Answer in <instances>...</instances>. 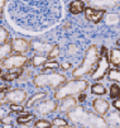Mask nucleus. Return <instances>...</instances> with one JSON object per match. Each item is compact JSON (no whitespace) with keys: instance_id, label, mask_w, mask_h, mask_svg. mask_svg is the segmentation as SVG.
Segmentation results:
<instances>
[{"instance_id":"1","label":"nucleus","mask_w":120,"mask_h":128,"mask_svg":"<svg viewBox=\"0 0 120 128\" xmlns=\"http://www.w3.org/2000/svg\"><path fill=\"white\" fill-rule=\"evenodd\" d=\"M68 119L71 123L76 126H82V127H108L106 120L102 118V116L96 114L95 112H90L85 109L81 105H76L73 109H71L67 113Z\"/></svg>"},{"instance_id":"2","label":"nucleus","mask_w":120,"mask_h":128,"mask_svg":"<svg viewBox=\"0 0 120 128\" xmlns=\"http://www.w3.org/2000/svg\"><path fill=\"white\" fill-rule=\"evenodd\" d=\"M99 56H100L99 48H97L95 44L90 46V47L87 48V51H86V54H85V58H83L82 64H81L76 70H73L72 78H73V79H81V78L85 76V75L91 74V72L94 71V68L96 67Z\"/></svg>"},{"instance_id":"3","label":"nucleus","mask_w":120,"mask_h":128,"mask_svg":"<svg viewBox=\"0 0 120 128\" xmlns=\"http://www.w3.org/2000/svg\"><path fill=\"white\" fill-rule=\"evenodd\" d=\"M87 88H89V82L86 80L73 79L70 81H64L61 86L57 88L55 98L57 100H61L66 96H75V95H78L80 93H83Z\"/></svg>"},{"instance_id":"4","label":"nucleus","mask_w":120,"mask_h":128,"mask_svg":"<svg viewBox=\"0 0 120 128\" xmlns=\"http://www.w3.org/2000/svg\"><path fill=\"white\" fill-rule=\"evenodd\" d=\"M66 81V76L57 74V72H51V74H41L34 76L33 82L37 88H51L57 89Z\"/></svg>"},{"instance_id":"5","label":"nucleus","mask_w":120,"mask_h":128,"mask_svg":"<svg viewBox=\"0 0 120 128\" xmlns=\"http://www.w3.org/2000/svg\"><path fill=\"white\" fill-rule=\"evenodd\" d=\"M109 66H110V61H109V56H108V50H106V47H102L97 64H96V67L94 68V72L91 74V79L96 80V81L104 79L109 71Z\"/></svg>"},{"instance_id":"6","label":"nucleus","mask_w":120,"mask_h":128,"mask_svg":"<svg viewBox=\"0 0 120 128\" xmlns=\"http://www.w3.org/2000/svg\"><path fill=\"white\" fill-rule=\"evenodd\" d=\"M27 62H28V58L24 56V54H20V53L11 54V53H10L8 57H5V58L1 61V67L5 68V70L13 71V70H16V68L23 67Z\"/></svg>"},{"instance_id":"7","label":"nucleus","mask_w":120,"mask_h":128,"mask_svg":"<svg viewBox=\"0 0 120 128\" xmlns=\"http://www.w3.org/2000/svg\"><path fill=\"white\" fill-rule=\"evenodd\" d=\"M4 102H8L10 104H22L27 100V93L23 89H13L6 90V94L4 96Z\"/></svg>"},{"instance_id":"8","label":"nucleus","mask_w":120,"mask_h":128,"mask_svg":"<svg viewBox=\"0 0 120 128\" xmlns=\"http://www.w3.org/2000/svg\"><path fill=\"white\" fill-rule=\"evenodd\" d=\"M57 102L56 100H39L38 104L36 105L37 113L42 116H47L57 110Z\"/></svg>"},{"instance_id":"9","label":"nucleus","mask_w":120,"mask_h":128,"mask_svg":"<svg viewBox=\"0 0 120 128\" xmlns=\"http://www.w3.org/2000/svg\"><path fill=\"white\" fill-rule=\"evenodd\" d=\"M87 3L89 6L94 9H108V8H116L120 5V0H83Z\"/></svg>"},{"instance_id":"10","label":"nucleus","mask_w":120,"mask_h":128,"mask_svg":"<svg viewBox=\"0 0 120 128\" xmlns=\"http://www.w3.org/2000/svg\"><path fill=\"white\" fill-rule=\"evenodd\" d=\"M83 12H85V16L87 18V20H90L95 24L104 19L105 13H106L105 9H94L91 6H86Z\"/></svg>"},{"instance_id":"11","label":"nucleus","mask_w":120,"mask_h":128,"mask_svg":"<svg viewBox=\"0 0 120 128\" xmlns=\"http://www.w3.org/2000/svg\"><path fill=\"white\" fill-rule=\"evenodd\" d=\"M10 44H11V51L15 53L24 54L30 50V42H28L24 38H14Z\"/></svg>"},{"instance_id":"12","label":"nucleus","mask_w":120,"mask_h":128,"mask_svg":"<svg viewBox=\"0 0 120 128\" xmlns=\"http://www.w3.org/2000/svg\"><path fill=\"white\" fill-rule=\"evenodd\" d=\"M77 103H78L77 99H75L73 96H66V98L61 99V103L57 105V112L67 114L71 109H73L77 105Z\"/></svg>"},{"instance_id":"13","label":"nucleus","mask_w":120,"mask_h":128,"mask_svg":"<svg viewBox=\"0 0 120 128\" xmlns=\"http://www.w3.org/2000/svg\"><path fill=\"white\" fill-rule=\"evenodd\" d=\"M92 109L94 112L99 116H105L109 113L110 109V103L106 99H95L92 102Z\"/></svg>"},{"instance_id":"14","label":"nucleus","mask_w":120,"mask_h":128,"mask_svg":"<svg viewBox=\"0 0 120 128\" xmlns=\"http://www.w3.org/2000/svg\"><path fill=\"white\" fill-rule=\"evenodd\" d=\"M68 8H70V13L71 14H80V13H82L85 10L86 4H85L83 0H73Z\"/></svg>"},{"instance_id":"15","label":"nucleus","mask_w":120,"mask_h":128,"mask_svg":"<svg viewBox=\"0 0 120 128\" xmlns=\"http://www.w3.org/2000/svg\"><path fill=\"white\" fill-rule=\"evenodd\" d=\"M30 46L33 47V50L38 52L39 54H44V53H48L51 51V48H52V46L51 44H46V43H41V42H37L34 41L30 43Z\"/></svg>"},{"instance_id":"16","label":"nucleus","mask_w":120,"mask_h":128,"mask_svg":"<svg viewBox=\"0 0 120 128\" xmlns=\"http://www.w3.org/2000/svg\"><path fill=\"white\" fill-rule=\"evenodd\" d=\"M109 61L116 68H120V48H114L109 52Z\"/></svg>"},{"instance_id":"17","label":"nucleus","mask_w":120,"mask_h":128,"mask_svg":"<svg viewBox=\"0 0 120 128\" xmlns=\"http://www.w3.org/2000/svg\"><path fill=\"white\" fill-rule=\"evenodd\" d=\"M105 120H106L108 126H111V127H120V112L110 113Z\"/></svg>"},{"instance_id":"18","label":"nucleus","mask_w":120,"mask_h":128,"mask_svg":"<svg viewBox=\"0 0 120 128\" xmlns=\"http://www.w3.org/2000/svg\"><path fill=\"white\" fill-rule=\"evenodd\" d=\"M46 93H37V94H34L30 99H28V100H25L27 103H25V106H28V108H30V106H33L36 103H38L39 100H43L44 98H46Z\"/></svg>"},{"instance_id":"19","label":"nucleus","mask_w":120,"mask_h":128,"mask_svg":"<svg viewBox=\"0 0 120 128\" xmlns=\"http://www.w3.org/2000/svg\"><path fill=\"white\" fill-rule=\"evenodd\" d=\"M10 53H11V44H10V42L0 46V62H1L5 57H8Z\"/></svg>"},{"instance_id":"20","label":"nucleus","mask_w":120,"mask_h":128,"mask_svg":"<svg viewBox=\"0 0 120 128\" xmlns=\"http://www.w3.org/2000/svg\"><path fill=\"white\" fill-rule=\"evenodd\" d=\"M32 119H33V114L23 113V112H22V114L18 116V118H16V122H18V124H20V126H24V124L29 123Z\"/></svg>"},{"instance_id":"21","label":"nucleus","mask_w":120,"mask_h":128,"mask_svg":"<svg viewBox=\"0 0 120 128\" xmlns=\"http://www.w3.org/2000/svg\"><path fill=\"white\" fill-rule=\"evenodd\" d=\"M108 76L110 81H115V82H120V70L118 68H113L108 71Z\"/></svg>"},{"instance_id":"22","label":"nucleus","mask_w":120,"mask_h":128,"mask_svg":"<svg viewBox=\"0 0 120 128\" xmlns=\"http://www.w3.org/2000/svg\"><path fill=\"white\" fill-rule=\"evenodd\" d=\"M9 42V32L6 30L5 27L0 26V46L5 44Z\"/></svg>"},{"instance_id":"23","label":"nucleus","mask_w":120,"mask_h":128,"mask_svg":"<svg viewBox=\"0 0 120 128\" xmlns=\"http://www.w3.org/2000/svg\"><path fill=\"white\" fill-rule=\"evenodd\" d=\"M91 93L95 95H104V94H106V89L101 84H94L91 86Z\"/></svg>"},{"instance_id":"24","label":"nucleus","mask_w":120,"mask_h":128,"mask_svg":"<svg viewBox=\"0 0 120 128\" xmlns=\"http://www.w3.org/2000/svg\"><path fill=\"white\" fill-rule=\"evenodd\" d=\"M47 61V58L43 56V54H36L33 58H32V65L36 66V67H39V66H43V64Z\"/></svg>"},{"instance_id":"25","label":"nucleus","mask_w":120,"mask_h":128,"mask_svg":"<svg viewBox=\"0 0 120 128\" xmlns=\"http://www.w3.org/2000/svg\"><path fill=\"white\" fill-rule=\"evenodd\" d=\"M60 54V47L56 44V46H52V48H51V51L48 52V60L49 61H53L58 57Z\"/></svg>"},{"instance_id":"26","label":"nucleus","mask_w":120,"mask_h":128,"mask_svg":"<svg viewBox=\"0 0 120 128\" xmlns=\"http://www.w3.org/2000/svg\"><path fill=\"white\" fill-rule=\"evenodd\" d=\"M105 20L108 24H118L120 22V18L118 14H108L105 16Z\"/></svg>"},{"instance_id":"27","label":"nucleus","mask_w":120,"mask_h":128,"mask_svg":"<svg viewBox=\"0 0 120 128\" xmlns=\"http://www.w3.org/2000/svg\"><path fill=\"white\" fill-rule=\"evenodd\" d=\"M51 124H52V127H67L68 126L67 120L63 119V118H61V117L55 118L52 122H51Z\"/></svg>"},{"instance_id":"28","label":"nucleus","mask_w":120,"mask_h":128,"mask_svg":"<svg viewBox=\"0 0 120 128\" xmlns=\"http://www.w3.org/2000/svg\"><path fill=\"white\" fill-rule=\"evenodd\" d=\"M19 76H20L19 72H8V74L3 75V80H4V81H8V82H11V81H14L15 79H18Z\"/></svg>"},{"instance_id":"29","label":"nucleus","mask_w":120,"mask_h":128,"mask_svg":"<svg viewBox=\"0 0 120 128\" xmlns=\"http://www.w3.org/2000/svg\"><path fill=\"white\" fill-rule=\"evenodd\" d=\"M120 95V86L118 84H111L110 86V96L111 98H118Z\"/></svg>"},{"instance_id":"30","label":"nucleus","mask_w":120,"mask_h":128,"mask_svg":"<svg viewBox=\"0 0 120 128\" xmlns=\"http://www.w3.org/2000/svg\"><path fill=\"white\" fill-rule=\"evenodd\" d=\"M60 67V64L56 61H49V62H44L43 64V70H56Z\"/></svg>"},{"instance_id":"31","label":"nucleus","mask_w":120,"mask_h":128,"mask_svg":"<svg viewBox=\"0 0 120 128\" xmlns=\"http://www.w3.org/2000/svg\"><path fill=\"white\" fill-rule=\"evenodd\" d=\"M34 127H37V128H42V127H52V124H51V122L46 120V119H38L36 123H34Z\"/></svg>"},{"instance_id":"32","label":"nucleus","mask_w":120,"mask_h":128,"mask_svg":"<svg viewBox=\"0 0 120 128\" xmlns=\"http://www.w3.org/2000/svg\"><path fill=\"white\" fill-rule=\"evenodd\" d=\"M10 109L13 112H24V108L22 104H10Z\"/></svg>"},{"instance_id":"33","label":"nucleus","mask_w":120,"mask_h":128,"mask_svg":"<svg viewBox=\"0 0 120 128\" xmlns=\"http://www.w3.org/2000/svg\"><path fill=\"white\" fill-rule=\"evenodd\" d=\"M67 52H68V54H73V53H76V52H77V47H76L75 44H70V46H68Z\"/></svg>"},{"instance_id":"34","label":"nucleus","mask_w":120,"mask_h":128,"mask_svg":"<svg viewBox=\"0 0 120 128\" xmlns=\"http://www.w3.org/2000/svg\"><path fill=\"white\" fill-rule=\"evenodd\" d=\"M0 120H1V123H3V124H11V118H10L9 116H5V117H3V118L0 119Z\"/></svg>"},{"instance_id":"35","label":"nucleus","mask_w":120,"mask_h":128,"mask_svg":"<svg viewBox=\"0 0 120 128\" xmlns=\"http://www.w3.org/2000/svg\"><path fill=\"white\" fill-rule=\"evenodd\" d=\"M113 106L116 109L118 112H120V99H116V100H114V103H113Z\"/></svg>"},{"instance_id":"36","label":"nucleus","mask_w":120,"mask_h":128,"mask_svg":"<svg viewBox=\"0 0 120 128\" xmlns=\"http://www.w3.org/2000/svg\"><path fill=\"white\" fill-rule=\"evenodd\" d=\"M6 3V0H0V19L3 16V9H4V5Z\"/></svg>"},{"instance_id":"37","label":"nucleus","mask_w":120,"mask_h":128,"mask_svg":"<svg viewBox=\"0 0 120 128\" xmlns=\"http://www.w3.org/2000/svg\"><path fill=\"white\" fill-rule=\"evenodd\" d=\"M85 100H86V95H85L83 93L81 94H78V98H77V102H80V103H82V102H85Z\"/></svg>"},{"instance_id":"38","label":"nucleus","mask_w":120,"mask_h":128,"mask_svg":"<svg viewBox=\"0 0 120 128\" xmlns=\"http://www.w3.org/2000/svg\"><path fill=\"white\" fill-rule=\"evenodd\" d=\"M61 66L63 67V70H68V68H71V65L68 64V62H63V64H62Z\"/></svg>"},{"instance_id":"39","label":"nucleus","mask_w":120,"mask_h":128,"mask_svg":"<svg viewBox=\"0 0 120 128\" xmlns=\"http://www.w3.org/2000/svg\"><path fill=\"white\" fill-rule=\"evenodd\" d=\"M5 116H6V110H5V109L0 108V119H1L3 117H5Z\"/></svg>"},{"instance_id":"40","label":"nucleus","mask_w":120,"mask_h":128,"mask_svg":"<svg viewBox=\"0 0 120 128\" xmlns=\"http://www.w3.org/2000/svg\"><path fill=\"white\" fill-rule=\"evenodd\" d=\"M6 90H8V88H6V86H4V88H3L1 85H0V93H4V91H6Z\"/></svg>"},{"instance_id":"41","label":"nucleus","mask_w":120,"mask_h":128,"mask_svg":"<svg viewBox=\"0 0 120 128\" xmlns=\"http://www.w3.org/2000/svg\"><path fill=\"white\" fill-rule=\"evenodd\" d=\"M116 43H118V46L120 47V40H118V42H116Z\"/></svg>"},{"instance_id":"42","label":"nucleus","mask_w":120,"mask_h":128,"mask_svg":"<svg viewBox=\"0 0 120 128\" xmlns=\"http://www.w3.org/2000/svg\"><path fill=\"white\" fill-rule=\"evenodd\" d=\"M0 74H1V68H0Z\"/></svg>"}]
</instances>
